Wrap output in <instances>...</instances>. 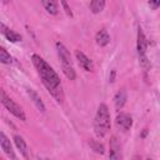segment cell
<instances>
[{
	"label": "cell",
	"mask_w": 160,
	"mask_h": 160,
	"mask_svg": "<svg viewBox=\"0 0 160 160\" xmlns=\"http://www.w3.org/2000/svg\"><path fill=\"white\" fill-rule=\"evenodd\" d=\"M26 92H28V95L30 96V100H32V102H34L35 106L38 108V110H39L40 112H45L46 108H45V105H44V102H42L40 95H39L34 89H31V88H28V89H26Z\"/></svg>",
	"instance_id": "8fae6325"
},
{
	"label": "cell",
	"mask_w": 160,
	"mask_h": 160,
	"mask_svg": "<svg viewBox=\"0 0 160 160\" xmlns=\"http://www.w3.org/2000/svg\"><path fill=\"white\" fill-rule=\"evenodd\" d=\"M0 62L1 64H11L12 62V56L2 46L0 48Z\"/></svg>",
	"instance_id": "ac0fdd59"
},
{
	"label": "cell",
	"mask_w": 160,
	"mask_h": 160,
	"mask_svg": "<svg viewBox=\"0 0 160 160\" xmlns=\"http://www.w3.org/2000/svg\"><path fill=\"white\" fill-rule=\"evenodd\" d=\"M60 4H61V6L64 8V10H65L66 15H68V16H70V18H72V11H71L70 6L68 5V2H66V1H64V0H61V1H60Z\"/></svg>",
	"instance_id": "ffe728a7"
},
{
	"label": "cell",
	"mask_w": 160,
	"mask_h": 160,
	"mask_svg": "<svg viewBox=\"0 0 160 160\" xmlns=\"http://www.w3.org/2000/svg\"><path fill=\"white\" fill-rule=\"evenodd\" d=\"M111 121H110V112L106 104H100L95 115L94 120V131L98 138H104L108 131L110 130Z\"/></svg>",
	"instance_id": "7a4b0ae2"
},
{
	"label": "cell",
	"mask_w": 160,
	"mask_h": 160,
	"mask_svg": "<svg viewBox=\"0 0 160 160\" xmlns=\"http://www.w3.org/2000/svg\"><path fill=\"white\" fill-rule=\"evenodd\" d=\"M0 146H1L2 151H4L11 160H19L18 156H16V154H15L14 150H12V146H11V144H10V140L6 138V135H5L2 131L0 132Z\"/></svg>",
	"instance_id": "ba28073f"
},
{
	"label": "cell",
	"mask_w": 160,
	"mask_h": 160,
	"mask_svg": "<svg viewBox=\"0 0 160 160\" xmlns=\"http://www.w3.org/2000/svg\"><path fill=\"white\" fill-rule=\"evenodd\" d=\"M115 125L122 132L129 131L131 129V126H132V118H131V115L128 114V112H122V111L119 112L116 115V119H115Z\"/></svg>",
	"instance_id": "5b68a950"
},
{
	"label": "cell",
	"mask_w": 160,
	"mask_h": 160,
	"mask_svg": "<svg viewBox=\"0 0 160 160\" xmlns=\"http://www.w3.org/2000/svg\"><path fill=\"white\" fill-rule=\"evenodd\" d=\"M89 8H90V10H91L92 14H98V12H100L101 10H104V8H105V1H104V0H92V1H90Z\"/></svg>",
	"instance_id": "2e32d148"
},
{
	"label": "cell",
	"mask_w": 160,
	"mask_h": 160,
	"mask_svg": "<svg viewBox=\"0 0 160 160\" xmlns=\"http://www.w3.org/2000/svg\"><path fill=\"white\" fill-rule=\"evenodd\" d=\"M41 160H45V159H41Z\"/></svg>",
	"instance_id": "d4e9b609"
},
{
	"label": "cell",
	"mask_w": 160,
	"mask_h": 160,
	"mask_svg": "<svg viewBox=\"0 0 160 160\" xmlns=\"http://www.w3.org/2000/svg\"><path fill=\"white\" fill-rule=\"evenodd\" d=\"M41 5L51 15H56L59 12V2L55 1V0H42L41 1Z\"/></svg>",
	"instance_id": "9a60e30c"
},
{
	"label": "cell",
	"mask_w": 160,
	"mask_h": 160,
	"mask_svg": "<svg viewBox=\"0 0 160 160\" xmlns=\"http://www.w3.org/2000/svg\"><path fill=\"white\" fill-rule=\"evenodd\" d=\"M61 69H62L64 75H65L69 80H75V79H76V72H75L72 65H62Z\"/></svg>",
	"instance_id": "e0dca14e"
},
{
	"label": "cell",
	"mask_w": 160,
	"mask_h": 160,
	"mask_svg": "<svg viewBox=\"0 0 160 160\" xmlns=\"http://www.w3.org/2000/svg\"><path fill=\"white\" fill-rule=\"evenodd\" d=\"M55 46H56V51H58V55H59L61 66L62 65H72L71 55H70V51L66 49V46L62 42H60V41H56Z\"/></svg>",
	"instance_id": "52a82bcc"
},
{
	"label": "cell",
	"mask_w": 160,
	"mask_h": 160,
	"mask_svg": "<svg viewBox=\"0 0 160 160\" xmlns=\"http://www.w3.org/2000/svg\"><path fill=\"white\" fill-rule=\"evenodd\" d=\"M0 32H1V34L5 36V39L9 40L10 42H18V41H20V40L22 39L20 34H18L16 31L9 29V28L5 26V24H2V22L0 24Z\"/></svg>",
	"instance_id": "30bf717a"
},
{
	"label": "cell",
	"mask_w": 160,
	"mask_h": 160,
	"mask_svg": "<svg viewBox=\"0 0 160 160\" xmlns=\"http://www.w3.org/2000/svg\"><path fill=\"white\" fill-rule=\"evenodd\" d=\"M89 145H90V148H91L95 152H98V154H104V152H105V148H104V145H102L100 141H96V140L90 139Z\"/></svg>",
	"instance_id": "d6986e66"
},
{
	"label": "cell",
	"mask_w": 160,
	"mask_h": 160,
	"mask_svg": "<svg viewBox=\"0 0 160 160\" xmlns=\"http://www.w3.org/2000/svg\"><path fill=\"white\" fill-rule=\"evenodd\" d=\"M75 56H76V60H78V62H79V65L85 70V71H94V64H92V61L82 52V51H80V50H76L75 51Z\"/></svg>",
	"instance_id": "9c48e42d"
},
{
	"label": "cell",
	"mask_w": 160,
	"mask_h": 160,
	"mask_svg": "<svg viewBox=\"0 0 160 160\" xmlns=\"http://www.w3.org/2000/svg\"><path fill=\"white\" fill-rule=\"evenodd\" d=\"M145 135H146V130H144V132H142V134H141V138H144V136H145Z\"/></svg>",
	"instance_id": "603a6c76"
},
{
	"label": "cell",
	"mask_w": 160,
	"mask_h": 160,
	"mask_svg": "<svg viewBox=\"0 0 160 160\" xmlns=\"http://www.w3.org/2000/svg\"><path fill=\"white\" fill-rule=\"evenodd\" d=\"M95 41L99 46H106L110 42V35L105 29H101L95 35Z\"/></svg>",
	"instance_id": "5bb4252c"
},
{
	"label": "cell",
	"mask_w": 160,
	"mask_h": 160,
	"mask_svg": "<svg viewBox=\"0 0 160 160\" xmlns=\"http://www.w3.org/2000/svg\"><path fill=\"white\" fill-rule=\"evenodd\" d=\"M1 160H4V159H1Z\"/></svg>",
	"instance_id": "484cf974"
},
{
	"label": "cell",
	"mask_w": 160,
	"mask_h": 160,
	"mask_svg": "<svg viewBox=\"0 0 160 160\" xmlns=\"http://www.w3.org/2000/svg\"><path fill=\"white\" fill-rule=\"evenodd\" d=\"M31 60H32V64H34L35 69L38 70V74H39L44 86L46 88V90L56 100V102L62 104L65 96H64V91L61 88L60 78L56 74V71L38 54H32Z\"/></svg>",
	"instance_id": "6da1fadb"
},
{
	"label": "cell",
	"mask_w": 160,
	"mask_h": 160,
	"mask_svg": "<svg viewBox=\"0 0 160 160\" xmlns=\"http://www.w3.org/2000/svg\"><path fill=\"white\" fill-rule=\"evenodd\" d=\"M12 139H14L15 146L18 148V150L20 151V154H21L25 159H29V150H28L26 142H25V140L22 139V136H20V135H14Z\"/></svg>",
	"instance_id": "7c38bea8"
},
{
	"label": "cell",
	"mask_w": 160,
	"mask_h": 160,
	"mask_svg": "<svg viewBox=\"0 0 160 160\" xmlns=\"http://www.w3.org/2000/svg\"><path fill=\"white\" fill-rule=\"evenodd\" d=\"M0 99H1L2 106H4L10 114H12L15 118H18V119L21 120V121H26V116H25L24 110H22V109L20 108V105H18L10 96L6 95L5 90H1V91H0Z\"/></svg>",
	"instance_id": "3957f363"
},
{
	"label": "cell",
	"mask_w": 160,
	"mask_h": 160,
	"mask_svg": "<svg viewBox=\"0 0 160 160\" xmlns=\"http://www.w3.org/2000/svg\"><path fill=\"white\" fill-rule=\"evenodd\" d=\"M136 48H138V55H139V62L140 65L148 70L150 68V62L148 60L146 56V50H148V40L146 36L144 34V31L141 30V28L138 29V41H136Z\"/></svg>",
	"instance_id": "277c9868"
},
{
	"label": "cell",
	"mask_w": 160,
	"mask_h": 160,
	"mask_svg": "<svg viewBox=\"0 0 160 160\" xmlns=\"http://www.w3.org/2000/svg\"><path fill=\"white\" fill-rule=\"evenodd\" d=\"M126 99H128V95H126V91H125L124 89L119 90V91L115 94V96H114V105H115V109H116L118 111L122 109V106H124L125 102H126Z\"/></svg>",
	"instance_id": "4fadbf2b"
},
{
	"label": "cell",
	"mask_w": 160,
	"mask_h": 160,
	"mask_svg": "<svg viewBox=\"0 0 160 160\" xmlns=\"http://www.w3.org/2000/svg\"><path fill=\"white\" fill-rule=\"evenodd\" d=\"M115 75H116V71H115V70H111V74H110V76H109V80H110L111 82L115 80Z\"/></svg>",
	"instance_id": "7402d4cb"
},
{
	"label": "cell",
	"mask_w": 160,
	"mask_h": 160,
	"mask_svg": "<svg viewBox=\"0 0 160 160\" xmlns=\"http://www.w3.org/2000/svg\"><path fill=\"white\" fill-rule=\"evenodd\" d=\"M148 4H149V6H150V8H152L154 10H155V9H158V8H160V0H156V1L150 0Z\"/></svg>",
	"instance_id": "44dd1931"
},
{
	"label": "cell",
	"mask_w": 160,
	"mask_h": 160,
	"mask_svg": "<svg viewBox=\"0 0 160 160\" xmlns=\"http://www.w3.org/2000/svg\"><path fill=\"white\" fill-rule=\"evenodd\" d=\"M109 160H124L121 146L116 136H111L110 142H109Z\"/></svg>",
	"instance_id": "8992f818"
},
{
	"label": "cell",
	"mask_w": 160,
	"mask_h": 160,
	"mask_svg": "<svg viewBox=\"0 0 160 160\" xmlns=\"http://www.w3.org/2000/svg\"><path fill=\"white\" fill-rule=\"evenodd\" d=\"M146 160H152V159H146Z\"/></svg>",
	"instance_id": "cb8c5ba5"
}]
</instances>
